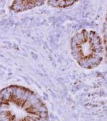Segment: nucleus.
Here are the masks:
<instances>
[{
  "label": "nucleus",
  "instance_id": "nucleus-3",
  "mask_svg": "<svg viewBox=\"0 0 107 121\" xmlns=\"http://www.w3.org/2000/svg\"><path fill=\"white\" fill-rule=\"evenodd\" d=\"M51 5L55 7H66L69 6L71 5L74 3V0H58L52 2L51 1Z\"/></svg>",
  "mask_w": 107,
  "mask_h": 121
},
{
  "label": "nucleus",
  "instance_id": "nucleus-2",
  "mask_svg": "<svg viewBox=\"0 0 107 121\" xmlns=\"http://www.w3.org/2000/svg\"><path fill=\"white\" fill-rule=\"evenodd\" d=\"M16 1L12 5H16V7H13L12 9L16 11H21L24 10L34 7L37 5V3H40L39 1L36 0H24V1Z\"/></svg>",
  "mask_w": 107,
  "mask_h": 121
},
{
  "label": "nucleus",
  "instance_id": "nucleus-1",
  "mask_svg": "<svg viewBox=\"0 0 107 121\" xmlns=\"http://www.w3.org/2000/svg\"><path fill=\"white\" fill-rule=\"evenodd\" d=\"M71 48L74 59L84 68H95L102 61V40L93 30L84 29L76 34L72 39Z\"/></svg>",
  "mask_w": 107,
  "mask_h": 121
}]
</instances>
